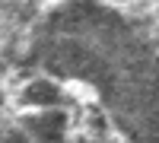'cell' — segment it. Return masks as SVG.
<instances>
[{
  "label": "cell",
  "instance_id": "cell-3",
  "mask_svg": "<svg viewBox=\"0 0 159 143\" xmlns=\"http://www.w3.org/2000/svg\"><path fill=\"white\" fill-rule=\"evenodd\" d=\"M83 143H99V140H83Z\"/></svg>",
  "mask_w": 159,
  "mask_h": 143
},
{
  "label": "cell",
  "instance_id": "cell-1",
  "mask_svg": "<svg viewBox=\"0 0 159 143\" xmlns=\"http://www.w3.org/2000/svg\"><path fill=\"white\" fill-rule=\"evenodd\" d=\"M25 131H29V140H35V143H64L67 114L61 108H45L42 114L25 121Z\"/></svg>",
  "mask_w": 159,
  "mask_h": 143
},
{
  "label": "cell",
  "instance_id": "cell-2",
  "mask_svg": "<svg viewBox=\"0 0 159 143\" xmlns=\"http://www.w3.org/2000/svg\"><path fill=\"white\" fill-rule=\"evenodd\" d=\"M22 102L32 108H57L61 102V86L51 80H32L22 89Z\"/></svg>",
  "mask_w": 159,
  "mask_h": 143
}]
</instances>
